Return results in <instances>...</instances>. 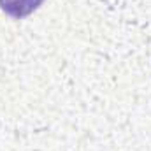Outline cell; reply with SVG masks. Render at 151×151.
I'll return each instance as SVG.
<instances>
[{"label":"cell","instance_id":"1","mask_svg":"<svg viewBox=\"0 0 151 151\" xmlns=\"http://www.w3.org/2000/svg\"><path fill=\"white\" fill-rule=\"evenodd\" d=\"M44 0H0V9L11 18L21 19L37 11Z\"/></svg>","mask_w":151,"mask_h":151}]
</instances>
